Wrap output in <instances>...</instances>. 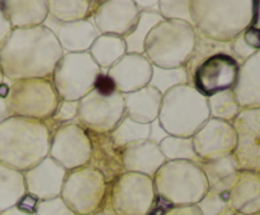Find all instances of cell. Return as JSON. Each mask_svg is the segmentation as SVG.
Wrapping results in <instances>:
<instances>
[{"mask_svg":"<svg viewBox=\"0 0 260 215\" xmlns=\"http://www.w3.org/2000/svg\"><path fill=\"white\" fill-rule=\"evenodd\" d=\"M62 56L55 33L45 25L12 29L0 46V68L9 81L48 78Z\"/></svg>","mask_w":260,"mask_h":215,"instance_id":"obj_1","label":"cell"},{"mask_svg":"<svg viewBox=\"0 0 260 215\" xmlns=\"http://www.w3.org/2000/svg\"><path fill=\"white\" fill-rule=\"evenodd\" d=\"M51 131L46 121L9 116L0 123V162L25 172L50 153Z\"/></svg>","mask_w":260,"mask_h":215,"instance_id":"obj_2","label":"cell"},{"mask_svg":"<svg viewBox=\"0 0 260 215\" xmlns=\"http://www.w3.org/2000/svg\"><path fill=\"white\" fill-rule=\"evenodd\" d=\"M210 119L207 98L192 85H182L162 96L159 121L169 136L193 137Z\"/></svg>","mask_w":260,"mask_h":215,"instance_id":"obj_3","label":"cell"},{"mask_svg":"<svg viewBox=\"0 0 260 215\" xmlns=\"http://www.w3.org/2000/svg\"><path fill=\"white\" fill-rule=\"evenodd\" d=\"M190 14L198 34L226 43L246 27L253 7H246V3L190 0Z\"/></svg>","mask_w":260,"mask_h":215,"instance_id":"obj_4","label":"cell"},{"mask_svg":"<svg viewBox=\"0 0 260 215\" xmlns=\"http://www.w3.org/2000/svg\"><path fill=\"white\" fill-rule=\"evenodd\" d=\"M193 25L178 20H162L147 35L145 53L152 66L184 67L196 46Z\"/></svg>","mask_w":260,"mask_h":215,"instance_id":"obj_5","label":"cell"},{"mask_svg":"<svg viewBox=\"0 0 260 215\" xmlns=\"http://www.w3.org/2000/svg\"><path fill=\"white\" fill-rule=\"evenodd\" d=\"M159 199L169 205H194L208 191V184L200 163L168 161L154 177Z\"/></svg>","mask_w":260,"mask_h":215,"instance_id":"obj_6","label":"cell"},{"mask_svg":"<svg viewBox=\"0 0 260 215\" xmlns=\"http://www.w3.org/2000/svg\"><path fill=\"white\" fill-rule=\"evenodd\" d=\"M106 177L90 166L66 174L61 199L76 215H113Z\"/></svg>","mask_w":260,"mask_h":215,"instance_id":"obj_7","label":"cell"},{"mask_svg":"<svg viewBox=\"0 0 260 215\" xmlns=\"http://www.w3.org/2000/svg\"><path fill=\"white\" fill-rule=\"evenodd\" d=\"M60 98L51 78H27L10 81L5 98L10 116L47 121L52 116Z\"/></svg>","mask_w":260,"mask_h":215,"instance_id":"obj_8","label":"cell"},{"mask_svg":"<svg viewBox=\"0 0 260 215\" xmlns=\"http://www.w3.org/2000/svg\"><path fill=\"white\" fill-rule=\"evenodd\" d=\"M101 72L89 52L63 53L50 78L58 98L79 101L95 88Z\"/></svg>","mask_w":260,"mask_h":215,"instance_id":"obj_9","label":"cell"},{"mask_svg":"<svg viewBox=\"0 0 260 215\" xmlns=\"http://www.w3.org/2000/svg\"><path fill=\"white\" fill-rule=\"evenodd\" d=\"M157 199L154 180L124 172L109 187V206L113 215H150Z\"/></svg>","mask_w":260,"mask_h":215,"instance_id":"obj_10","label":"cell"},{"mask_svg":"<svg viewBox=\"0 0 260 215\" xmlns=\"http://www.w3.org/2000/svg\"><path fill=\"white\" fill-rule=\"evenodd\" d=\"M123 116L124 100L118 91L104 93L93 89L79 100L76 121L91 133L111 134Z\"/></svg>","mask_w":260,"mask_h":215,"instance_id":"obj_11","label":"cell"},{"mask_svg":"<svg viewBox=\"0 0 260 215\" xmlns=\"http://www.w3.org/2000/svg\"><path fill=\"white\" fill-rule=\"evenodd\" d=\"M90 154L88 132L78 121L61 124L51 134L48 156L68 172L88 166Z\"/></svg>","mask_w":260,"mask_h":215,"instance_id":"obj_12","label":"cell"},{"mask_svg":"<svg viewBox=\"0 0 260 215\" xmlns=\"http://www.w3.org/2000/svg\"><path fill=\"white\" fill-rule=\"evenodd\" d=\"M240 66L236 57L217 53L206 58L196 68L190 85L206 98L225 90H231L238 81Z\"/></svg>","mask_w":260,"mask_h":215,"instance_id":"obj_13","label":"cell"},{"mask_svg":"<svg viewBox=\"0 0 260 215\" xmlns=\"http://www.w3.org/2000/svg\"><path fill=\"white\" fill-rule=\"evenodd\" d=\"M192 141L201 163L234 154L238 137L230 123L210 118L193 134Z\"/></svg>","mask_w":260,"mask_h":215,"instance_id":"obj_14","label":"cell"},{"mask_svg":"<svg viewBox=\"0 0 260 215\" xmlns=\"http://www.w3.org/2000/svg\"><path fill=\"white\" fill-rule=\"evenodd\" d=\"M135 0H103L96 2L91 20L101 34L126 37L139 19Z\"/></svg>","mask_w":260,"mask_h":215,"instance_id":"obj_15","label":"cell"},{"mask_svg":"<svg viewBox=\"0 0 260 215\" xmlns=\"http://www.w3.org/2000/svg\"><path fill=\"white\" fill-rule=\"evenodd\" d=\"M107 75L118 93H134L150 83L152 65L145 55L126 53L117 63L107 70Z\"/></svg>","mask_w":260,"mask_h":215,"instance_id":"obj_16","label":"cell"},{"mask_svg":"<svg viewBox=\"0 0 260 215\" xmlns=\"http://www.w3.org/2000/svg\"><path fill=\"white\" fill-rule=\"evenodd\" d=\"M66 174L68 171L63 167L47 156L23 172L27 194L32 195L37 200H48L60 196Z\"/></svg>","mask_w":260,"mask_h":215,"instance_id":"obj_17","label":"cell"},{"mask_svg":"<svg viewBox=\"0 0 260 215\" xmlns=\"http://www.w3.org/2000/svg\"><path fill=\"white\" fill-rule=\"evenodd\" d=\"M43 25L55 33L63 53L88 52L94 40L101 35L91 19L60 23L48 15Z\"/></svg>","mask_w":260,"mask_h":215,"instance_id":"obj_18","label":"cell"},{"mask_svg":"<svg viewBox=\"0 0 260 215\" xmlns=\"http://www.w3.org/2000/svg\"><path fill=\"white\" fill-rule=\"evenodd\" d=\"M167 162L159 143L145 139L135 142L122 149V164L124 172L154 177Z\"/></svg>","mask_w":260,"mask_h":215,"instance_id":"obj_19","label":"cell"},{"mask_svg":"<svg viewBox=\"0 0 260 215\" xmlns=\"http://www.w3.org/2000/svg\"><path fill=\"white\" fill-rule=\"evenodd\" d=\"M88 136L91 143L90 161L88 166L98 169L111 185L124 174L122 151L114 146L111 134H96L88 132Z\"/></svg>","mask_w":260,"mask_h":215,"instance_id":"obj_20","label":"cell"},{"mask_svg":"<svg viewBox=\"0 0 260 215\" xmlns=\"http://www.w3.org/2000/svg\"><path fill=\"white\" fill-rule=\"evenodd\" d=\"M124 116L141 124H151L157 120L162 103V95L147 85L134 93L123 94Z\"/></svg>","mask_w":260,"mask_h":215,"instance_id":"obj_21","label":"cell"},{"mask_svg":"<svg viewBox=\"0 0 260 215\" xmlns=\"http://www.w3.org/2000/svg\"><path fill=\"white\" fill-rule=\"evenodd\" d=\"M0 7L13 29L43 25L48 17L47 0H8L0 2Z\"/></svg>","mask_w":260,"mask_h":215,"instance_id":"obj_22","label":"cell"},{"mask_svg":"<svg viewBox=\"0 0 260 215\" xmlns=\"http://www.w3.org/2000/svg\"><path fill=\"white\" fill-rule=\"evenodd\" d=\"M200 166L207 180L208 190L216 194L230 192L239 179V163L234 154L212 161L201 162Z\"/></svg>","mask_w":260,"mask_h":215,"instance_id":"obj_23","label":"cell"},{"mask_svg":"<svg viewBox=\"0 0 260 215\" xmlns=\"http://www.w3.org/2000/svg\"><path fill=\"white\" fill-rule=\"evenodd\" d=\"M25 194L23 172L0 162V214L17 206Z\"/></svg>","mask_w":260,"mask_h":215,"instance_id":"obj_24","label":"cell"},{"mask_svg":"<svg viewBox=\"0 0 260 215\" xmlns=\"http://www.w3.org/2000/svg\"><path fill=\"white\" fill-rule=\"evenodd\" d=\"M88 52L102 70H108L126 55L127 50L126 43L122 37L101 34L94 40Z\"/></svg>","mask_w":260,"mask_h":215,"instance_id":"obj_25","label":"cell"},{"mask_svg":"<svg viewBox=\"0 0 260 215\" xmlns=\"http://www.w3.org/2000/svg\"><path fill=\"white\" fill-rule=\"evenodd\" d=\"M48 15L60 23L91 19L96 2L89 0H47Z\"/></svg>","mask_w":260,"mask_h":215,"instance_id":"obj_26","label":"cell"},{"mask_svg":"<svg viewBox=\"0 0 260 215\" xmlns=\"http://www.w3.org/2000/svg\"><path fill=\"white\" fill-rule=\"evenodd\" d=\"M162 20L164 19L160 15V13L140 12L139 19H137L135 27L132 28V30L126 37H123L124 43H126L127 53L144 55L145 42H146L147 35Z\"/></svg>","mask_w":260,"mask_h":215,"instance_id":"obj_27","label":"cell"},{"mask_svg":"<svg viewBox=\"0 0 260 215\" xmlns=\"http://www.w3.org/2000/svg\"><path fill=\"white\" fill-rule=\"evenodd\" d=\"M151 124H141L123 116L118 125L111 133L112 142L118 149H123L128 144L151 138Z\"/></svg>","mask_w":260,"mask_h":215,"instance_id":"obj_28","label":"cell"},{"mask_svg":"<svg viewBox=\"0 0 260 215\" xmlns=\"http://www.w3.org/2000/svg\"><path fill=\"white\" fill-rule=\"evenodd\" d=\"M159 147L168 161H190L200 163L194 146H193L192 137H178L169 136L159 142Z\"/></svg>","mask_w":260,"mask_h":215,"instance_id":"obj_29","label":"cell"},{"mask_svg":"<svg viewBox=\"0 0 260 215\" xmlns=\"http://www.w3.org/2000/svg\"><path fill=\"white\" fill-rule=\"evenodd\" d=\"M196 34H197V38H196L194 50H193L189 60H188V62L185 63L184 66L185 70H187L188 77H189V85L196 68H197L198 66H200V63L203 62L206 58L211 57V56L213 55H217V53H228V55H231L230 51L228 50V43L210 39V38L207 37H203L202 34H198L197 32H196ZM234 57H235V56H234Z\"/></svg>","mask_w":260,"mask_h":215,"instance_id":"obj_30","label":"cell"},{"mask_svg":"<svg viewBox=\"0 0 260 215\" xmlns=\"http://www.w3.org/2000/svg\"><path fill=\"white\" fill-rule=\"evenodd\" d=\"M149 85L156 89L164 96L178 86L189 85V77L185 67L161 68L152 66V75Z\"/></svg>","mask_w":260,"mask_h":215,"instance_id":"obj_31","label":"cell"},{"mask_svg":"<svg viewBox=\"0 0 260 215\" xmlns=\"http://www.w3.org/2000/svg\"><path fill=\"white\" fill-rule=\"evenodd\" d=\"M207 104L210 109V118L228 121V123L230 119L235 118L239 110L238 100L233 89L208 96Z\"/></svg>","mask_w":260,"mask_h":215,"instance_id":"obj_32","label":"cell"},{"mask_svg":"<svg viewBox=\"0 0 260 215\" xmlns=\"http://www.w3.org/2000/svg\"><path fill=\"white\" fill-rule=\"evenodd\" d=\"M159 13L164 20H178L193 25L190 0H160Z\"/></svg>","mask_w":260,"mask_h":215,"instance_id":"obj_33","label":"cell"},{"mask_svg":"<svg viewBox=\"0 0 260 215\" xmlns=\"http://www.w3.org/2000/svg\"><path fill=\"white\" fill-rule=\"evenodd\" d=\"M78 110H79V101L71 100H62L60 99L52 116L46 121V124L50 128L51 134L61 124L73 123L78 119Z\"/></svg>","mask_w":260,"mask_h":215,"instance_id":"obj_34","label":"cell"},{"mask_svg":"<svg viewBox=\"0 0 260 215\" xmlns=\"http://www.w3.org/2000/svg\"><path fill=\"white\" fill-rule=\"evenodd\" d=\"M228 204L229 199L225 195L216 194L208 190L205 196L196 205L200 207L202 215H220L228 210Z\"/></svg>","mask_w":260,"mask_h":215,"instance_id":"obj_35","label":"cell"},{"mask_svg":"<svg viewBox=\"0 0 260 215\" xmlns=\"http://www.w3.org/2000/svg\"><path fill=\"white\" fill-rule=\"evenodd\" d=\"M35 215H76L61 196L48 200H40L36 207Z\"/></svg>","mask_w":260,"mask_h":215,"instance_id":"obj_36","label":"cell"},{"mask_svg":"<svg viewBox=\"0 0 260 215\" xmlns=\"http://www.w3.org/2000/svg\"><path fill=\"white\" fill-rule=\"evenodd\" d=\"M161 215H202L197 205H170Z\"/></svg>","mask_w":260,"mask_h":215,"instance_id":"obj_37","label":"cell"},{"mask_svg":"<svg viewBox=\"0 0 260 215\" xmlns=\"http://www.w3.org/2000/svg\"><path fill=\"white\" fill-rule=\"evenodd\" d=\"M38 201H40V200L36 199L35 196H32V195L29 194H25L24 196L20 199V201L18 202L17 206L19 207L20 210H23V211L29 212V214H35Z\"/></svg>","mask_w":260,"mask_h":215,"instance_id":"obj_38","label":"cell"},{"mask_svg":"<svg viewBox=\"0 0 260 215\" xmlns=\"http://www.w3.org/2000/svg\"><path fill=\"white\" fill-rule=\"evenodd\" d=\"M244 42L250 48H260V30L255 28H249L243 35Z\"/></svg>","mask_w":260,"mask_h":215,"instance_id":"obj_39","label":"cell"},{"mask_svg":"<svg viewBox=\"0 0 260 215\" xmlns=\"http://www.w3.org/2000/svg\"><path fill=\"white\" fill-rule=\"evenodd\" d=\"M12 25H10L9 20L5 17L4 12H3L2 7H0V46L4 43V40L7 39L8 35L12 32Z\"/></svg>","mask_w":260,"mask_h":215,"instance_id":"obj_40","label":"cell"},{"mask_svg":"<svg viewBox=\"0 0 260 215\" xmlns=\"http://www.w3.org/2000/svg\"><path fill=\"white\" fill-rule=\"evenodd\" d=\"M159 2L160 0H136L135 4L139 12L159 13Z\"/></svg>","mask_w":260,"mask_h":215,"instance_id":"obj_41","label":"cell"},{"mask_svg":"<svg viewBox=\"0 0 260 215\" xmlns=\"http://www.w3.org/2000/svg\"><path fill=\"white\" fill-rule=\"evenodd\" d=\"M251 28L260 30V2L253 3V18H251Z\"/></svg>","mask_w":260,"mask_h":215,"instance_id":"obj_42","label":"cell"},{"mask_svg":"<svg viewBox=\"0 0 260 215\" xmlns=\"http://www.w3.org/2000/svg\"><path fill=\"white\" fill-rule=\"evenodd\" d=\"M9 116H10V113L9 110H8L7 103H5L4 99L0 98V123L4 121L7 118H9Z\"/></svg>","mask_w":260,"mask_h":215,"instance_id":"obj_43","label":"cell"},{"mask_svg":"<svg viewBox=\"0 0 260 215\" xmlns=\"http://www.w3.org/2000/svg\"><path fill=\"white\" fill-rule=\"evenodd\" d=\"M0 215H35V214H29V212H25L23 210H20L18 206L12 207V209H8L7 211L2 212Z\"/></svg>","mask_w":260,"mask_h":215,"instance_id":"obj_44","label":"cell"},{"mask_svg":"<svg viewBox=\"0 0 260 215\" xmlns=\"http://www.w3.org/2000/svg\"><path fill=\"white\" fill-rule=\"evenodd\" d=\"M220 215H241V214H240V212L235 211V210L228 209V210H225V211H223L222 214H220Z\"/></svg>","mask_w":260,"mask_h":215,"instance_id":"obj_45","label":"cell"},{"mask_svg":"<svg viewBox=\"0 0 260 215\" xmlns=\"http://www.w3.org/2000/svg\"><path fill=\"white\" fill-rule=\"evenodd\" d=\"M3 82H5V77H4V73H3L2 68H0V85H2Z\"/></svg>","mask_w":260,"mask_h":215,"instance_id":"obj_46","label":"cell"}]
</instances>
